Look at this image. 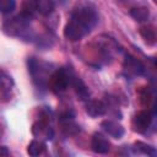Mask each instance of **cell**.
I'll list each match as a JSON object with an SVG mask.
<instances>
[{
    "instance_id": "1",
    "label": "cell",
    "mask_w": 157,
    "mask_h": 157,
    "mask_svg": "<svg viewBox=\"0 0 157 157\" xmlns=\"http://www.w3.org/2000/svg\"><path fill=\"white\" fill-rule=\"evenodd\" d=\"M70 20L75 21L90 32L98 22V11L96 5L90 0H77L72 7Z\"/></svg>"
},
{
    "instance_id": "2",
    "label": "cell",
    "mask_w": 157,
    "mask_h": 157,
    "mask_svg": "<svg viewBox=\"0 0 157 157\" xmlns=\"http://www.w3.org/2000/svg\"><path fill=\"white\" fill-rule=\"evenodd\" d=\"M31 18L32 17H29V16L25 15L23 12H21L20 15H17L15 17L7 18L2 25V31L7 36H11V37L23 36L28 31V27H29V23H31Z\"/></svg>"
},
{
    "instance_id": "3",
    "label": "cell",
    "mask_w": 157,
    "mask_h": 157,
    "mask_svg": "<svg viewBox=\"0 0 157 157\" xmlns=\"http://www.w3.org/2000/svg\"><path fill=\"white\" fill-rule=\"evenodd\" d=\"M74 71L66 67H61L55 70L48 78V87L50 88L52 92L54 93H61L64 91H66V88L70 85V78H71V74Z\"/></svg>"
},
{
    "instance_id": "4",
    "label": "cell",
    "mask_w": 157,
    "mask_h": 157,
    "mask_svg": "<svg viewBox=\"0 0 157 157\" xmlns=\"http://www.w3.org/2000/svg\"><path fill=\"white\" fill-rule=\"evenodd\" d=\"M123 69L124 71L130 76H141L145 72V65L144 63L137 59L134 55L128 54L123 61Z\"/></svg>"
},
{
    "instance_id": "5",
    "label": "cell",
    "mask_w": 157,
    "mask_h": 157,
    "mask_svg": "<svg viewBox=\"0 0 157 157\" xmlns=\"http://www.w3.org/2000/svg\"><path fill=\"white\" fill-rule=\"evenodd\" d=\"M32 134H33L34 137L40 139L43 141L52 140V137H53V129H52L48 119L42 118L38 121H36L32 125Z\"/></svg>"
},
{
    "instance_id": "6",
    "label": "cell",
    "mask_w": 157,
    "mask_h": 157,
    "mask_svg": "<svg viewBox=\"0 0 157 157\" xmlns=\"http://www.w3.org/2000/svg\"><path fill=\"white\" fill-rule=\"evenodd\" d=\"M88 33V31L86 28H83L82 26H80L78 23H76L75 21L70 20L65 27H64V37L70 40V42H76L82 39L86 34Z\"/></svg>"
},
{
    "instance_id": "7",
    "label": "cell",
    "mask_w": 157,
    "mask_h": 157,
    "mask_svg": "<svg viewBox=\"0 0 157 157\" xmlns=\"http://www.w3.org/2000/svg\"><path fill=\"white\" fill-rule=\"evenodd\" d=\"M152 119H153V114H152L151 110H148V109L140 110L134 117V120H132L134 129L139 132H145L150 128V125L152 123Z\"/></svg>"
},
{
    "instance_id": "8",
    "label": "cell",
    "mask_w": 157,
    "mask_h": 157,
    "mask_svg": "<svg viewBox=\"0 0 157 157\" xmlns=\"http://www.w3.org/2000/svg\"><path fill=\"white\" fill-rule=\"evenodd\" d=\"M91 148L96 152V153H107L110 150V144L108 141V139L101 134V132H94L92 139H91Z\"/></svg>"
},
{
    "instance_id": "9",
    "label": "cell",
    "mask_w": 157,
    "mask_h": 157,
    "mask_svg": "<svg viewBox=\"0 0 157 157\" xmlns=\"http://www.w3.org/2000/svg\"><path fill=\"white\" fill-rule=\"evenodd\" d=\"M101 126L109 136H112L114 139H121L125 134L124 126L114 120H104V121H102Z\"/></svg>"
},
{
    "instance_id": "10",
    "label": "cell",
    "mask_w": 157,
    "mask_h": 157,
    "mask_svg": "<svg viewBox=\"0 0 157 157\" xmlns=\"http://www.w3.org/2000/svg\"><path fill=\"white\" fill-rule=\"evenodd\" d=\"M105 112H107V104L102 101L92 99L86 103V113L92 118L102 117Z\"/></svg>"
},
{
    "instance_id": "11",
    "label": "cell",
    "mask_w": 157,
    "mask_h": 157,
    "mask_svg": "<svg viewBox=\"0 0 157 157\" xmlns=\"http://www.w3.org/2000/svg\"><path fill=\"white\" fill-rule=\"evenodd\" d=\"M70 85L74 87V90H75L76 94L80 97V99H82V101L88 99V97H90V91H88L87 86H86L85 82H83L78 76H76L74 72L71 74Z\"/></svg>"
},
{
    "instance_id": "12",
    "label": "cell",
    "mask_w": 157,
    "mask_h": 157,
    "mask_svg": "<svg viewBox=\"0 0 157 157\" xmlns=\"http://www.w3.org/2000/svg\"><path fill=\"white\" fill-rule=\"evenodd\" d=\"M45 148H47V145H45V142L43 140L34 139V140H32L28 144V146H27V153L29 156H32V157H36V156L42 155L45 151Z\"/></svg>"
},
{
    "instance_id": "13",
    "label": "cell",
    "mask_w": 157,
    "mask_h": 157,
    "mask_svg": "<svg viewBox=\"0 0 157 157\" xmlns=\"http://www.w3.org/2000/svg\"><path fill=\"white\" fill-rule=\"evenodd\" d=\"M139 33L147 44H150V45L156 44V31H155L153 26H151V25L141 26L139 28Z\"/></svg>"
},
{
    "instance_id": "14",
    "label": "cell",
    "mask_w": 157,
    "mask_h": 157,
    "mask_svg": "<svg viewBox=\"0 0 157 157\" xmlns=\"http://www.w3.org/2000/svg\"><path fill=\"white\" fill-rule=\"evenodd\" d=\"M36 10L43 16H49L55 10L53 0H36Z\"/></svg>"
},
{
    "instance_id": "15",
    "label": "cell",
    "mask_w": 157,
    "mask_h": 157,
    "mask_svg": "<svg viewBox=\"0 0 157 157\" xmlns=\"http://www.w3.org/2000/svg\"><path fill=\"white\" fill-rule=\"evenodd\" d=\"M61 131L66 136H74L80 131V126L74 123V119H61Z\"/></svg>"
},
{
    "instance_id": "16",
    "label": "cell",
    "mask_w": 157,
    "mask_h": 157,
    "mask_svg": "<svg viewBox=\"0 0 157 157\" xmlns=\"http://www.w3.org/2000/svg\"><path fill=\"white\" fill-rule=\"evenodd\" d=\"M130 16L139 21V22H144V21H147L148 17H150V11L146 6H137V7H132L130 10Z\"/></svg>"
},
{
    "instance_id": "17",
    "label": "cell",
    "mask_w": 157,
    "mask_h": 157,
    "mask_svg": "<svg viewBox=\"0 0 157 157\" xmlns=\"http://www.w3.org/2000/svg\"><path fill=\"white\" fill-rule=\"evenodd\" d=\"M13 87L12 76L2 67H0V88L1 90H11Z\"/></svg>"
},
{
    "instance_id": "18",
    "label": "cell",
    "mask_w": 157,
    "mask_h": 157,
    "mask_svg": "<svg viewBox=\"0 0 157 157\" xmlns=\"http://www.w3.org/2000/svg\"><path fill=\"white\" fill-rule=\"evenodd\" d=\"M135 148H136L139 152L144 153V155L152 156V157L156 156V150H155V147L151 146V145H147V144H145V142H141V141L135 142Z\"/></svg>"
},
{
    "instance_id": "19",
    "label": "cell",
    "mask_w": 157,
    "mask_h": 157,
    "mask_svg": "<svg viewBox=\"0 0 157 157\" xmlns=\"http://www.w3.org/2000/svg\"><path fill=\"white\" fill-rule=\"evenodd\" d=\"M16 7V0H0V13H10Z\"/></svg>"
},
{
    "instance_id": "20",
    "label": "cell",
    "mask_w": 157,
    "mask_h": 157,
    "mask_svg": "<svg viewBox=\"0 0 157 157\" xmlns=\"http://www.w3.org/2000/svg\"><path fill=\"white\" fill-rule=\"evenodd\" d=\"M36 0H25L23 6H22V12L29 17L33 16V13L36 12Z\"/></svg>"
},
{
    "instance_id": "21",
    "label": "cell",
    "mask_w": 157,
    "mask_h": 157,
    "mask_svg": "<svg viewBox=\"0 0 157 157\" xmlns=\"http://www.w3.org/2000/svg\"><path fill=\"white\" fill-rule=\"evenodd\" d=\"M140 97H141V102H142L145 105H147L148 102H150V99H151V93H150V91H148L147 88H145V90L140 93Z\"/></svg>"
},
{
    "instance_id": "22",
    "label": "cell",
    "mask_w": 157,
    "mask_h": 157,
    "mask_svg": "<svg viewBox=\"0 0 157 157\" xmlns=\"http://www.w3.org/2000/svg\"><path fill=\"white\" fill-rule=\"evenodd\" d=\"M10 155V151L6 146H0V157H4V156H9Z\"/></svg>"
}]
</instances>
